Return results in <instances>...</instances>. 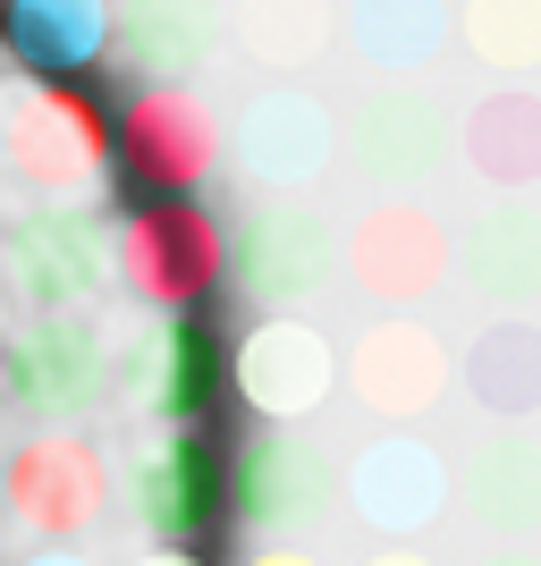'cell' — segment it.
Returning a JSON list of instances; mask_svg holds the SVG:
<instances>
[{"instance_id":"cell-33","label":"cell","mask_w":541,"mask_h":566,"mask_svg":"<svg viewBox=\"0 0 541 566\" xmlns=\"http://www.w3.org/2000/svg\"><path fill=\"white\" fill-rule=\"evenodd\" d=\"M0 237H9V229H0Z\"/></svg>"},{"instance_id":"cell-12","label":"cell","mask_w":541,"mask_h":566,"mask_svg":"<svg viewBox=\"0 0 541 566\" xmlns=\"http://www.w3.org/2000/svg\"><path fill=\"white\" fill-rule=\"evenodd\" d=\"M136 507L178 549L212 542V524L229 516V465L212 449V423H169L162 431V449L136 465Z\"/></svg>"},{"instance_id":"cell-27","label":"cell","mask_w":541,"mask_h":566,"mask_svg":"<svg viewBox=\"0 0 541 566\" xmlns=\"http://www.w3.org/2000/svg\"><path fill=\"white\" fill-rule=\"evenodd\" d=\"M25 566H94V558H76V549L60 542V549H43V558H25Z\"/></svg>"},{"instance_id":"cell-4","label":"cell","mask_w":541,"mask_h":566,"mask_svg":"<svg viewBox=\"0 0 541 566\" xmlns=\"http://www.w3.org/2000/svg\"><path fill=\"white\" fill-rule=\"evenodd\" d=\"M220 153H229V136H220L212 102L195 94V85H136L127 111H118V169L144 195L204 187L220 169Z\"/></svg>"},{"instance_id":"cell-30","label":"cell","mask_w":541,"mask_h":566,"mask_svg":"<svg viewBox=\"0 0 541 566\" xmlns=\"http://www.w3.org/2000/svg\"><path fill=\"white\" fill-rule=\"evenodd\" d=\"M482 566H541V558H517V549H508V558H482Z\"/></svg>"},{"instance_id":"cell-29","label":"cell","mask_w":541,"mask_h":566,"mask_svg":"<svg viewBox=\"0 0 541 566\" xmlns=\"http://www.w3.org/2000/svg\"><path fill=\"white\" fill-rule=\"evenodd\" d=\"M364 566H431V558H415V549H381V558H364Z\"/></svg>"},{"instance_id":"cell-9","label":"cell","mask_w":541,"mask_h":566,"mask_svg":"<svg viewBox=\"0 0 541 566\" xmlns=\"http://www.w3.org/2000/svg\"><path fill=\"white\" fill-rule=\"evenodd\" d=\"M448 111L424 94V85H373V94L347 111V136H339V153H347L355 178H373V187H424L431 169L448 161Z\"/></svg>"},{"instance_id":"cell-32","label":"cell","mask_w":541,"mask_h":566,"mask_svg":"<svg viewBox=\"0 0 541 566\" xmlns=\"http://www.w3.org/2000/svg\"><path fill=\"white\" fill-rule=\"evenodd\" d=\"M0 380H9V355H0Z\"/></svg>"},{"instance_id":"cell-25","label":"cell","mask_w":541,"mask_h":566,"mask_svg":"<svg viewBox=\"0 0 541 566\" xmlns=\"http://www.w3.org/2000/svg\"><path fill=\"white\" fill-rule=\"evenodd\" d=\"M457 43L491 76H533L541 69V0H466L457 9Z\"/></svg>"},{"instance_id":"cell-20","label":"cell","mask_w":541,"mask_h":566,"mask_svg":"<svg viewBox=\"0 0 541 566\" xmlns=\"http://www.w3.org/2000/svg\"><path fill=\"white\" fill-rule=\"evenodd\" d=\"M229 34L262 76H305L339 43V0H237Z\"/></svg>"},{"instance_id":"cell-24","label":"cell","mask_w":541,"mask_h":566,"mask_svg":"<svg viewBox=\"0 0 541 566\" xmlns=\"http://www.w3.org/2000/svg\"><path fill=\"white\" fill-rule=\"evenodd\" d=\"M474 516L499 524V533H533L541 524V449L533 440H491V449L474 457Z\"/></svg>"},{"instance_id":"cell-3","label":"cell","mask_w":541,"mask_h":566,"mask_svg":"<svg viewBox=\"0 0 541 566\" xmlns=\"http://www.w3.org/2000/svg\"><path fill=\"white\" fill-rule=\"evenodd\" d=\"M339 262H347V245H339V220H330L322 203H305V195L262 203V212L229 237V280L246 287L262 313H296V305H313V296L339 280Z\"/></svg>"},{"instance_id":"cell-28","label":"cell","mask_w":541,"mask_h":566,"mask_svg":"<svg viewBox=\"0 0 541 566\" xmlns=\"http://www.w3.org/2000/svg\"><path fill=\"white\" fill-rule=\"evenodd\" d=\"M144 566H204L195 549H178V542H162V558H144Z\"/></svg>"},{"instance_id":"cell-13","label":"cell","mask_w":541,"mask_h":566,"mask_svg":"<svg viewBox=\"0 0 541 566\" xmlns=\"http://www.w3.org/2000/svg\"><path fill=\"white\" fill-rule=\"evenodd\" d=\"M347 389L381 423H415V415H431L448 398V347L424 322H373L347 347Z\"/></svg>"},{"instance_id":"cell-1","label":"cell","mask_w":541,"mask_h":566,"mask_svg":"<svg viewBox=\"0 0 541 566\" xmlns=\"http://www.w3.org/2000/svg\"><path fill=\"white\" fill-rule=\"evenodd\" d=\"M0 169L34 203H94L118 169V118L85 76H18L0 102Z\"/></svg>"},{"instance_id":"cell-15","label":"cell","mask_w":541,"mask_h":566,"mask_svg":"<svg viewBox=\"0 0 541 566\" xmlns=\"http://www.w3.org/2000/svg\"><path fill=\"white\" fill-rule=\"evenodd\" d=\"M347 499H355V516L373 524V533H424V524L448 507V465H440V449L389 431V440H373V449L355 457Z\"/></svg>"},{"instance_id":"cell-19","label":"cell","mask_w":541,"mask_h":566,"mask_svg":"<svg viewBox=\"0 0 541 566\" xmlns=\"http://www.w3.org/2000/svg\"><path fill=\"white\" fill-rule=\"evenodd\" d=\"M220 389H229V347L212 338V322H195V313L162 322V338L144 355V398H153V415H162V423H212Z\"/></svg>"},{"instance_id":"cell-22","label":"cell","mask_w":541,"mask_h":566,"mask_svg":"<svg viewBox=\"0 0 541 566\" xmlns=\"http://www.w3.org/2000/svg\"><path fill=\"white\" fill-rule=\"evenodd\" d=\"M457 34V9L448 0H347V43L355 60H373L381 76H415L431 69Z\"/></svg>"},{"instance_id":"cell-7","label":"cell","mask_w":541,"mask_h":566,"mask_svg":"<svg viewBox=\"0 0 541 566\" xmlns=\"http://www.w3.org/2000/svg\"><path fill=\"white\" fill-rule=\"evenodd\" d=\"M111 271H118L111 237L76 212V203H34V212H18L9 237H0V280L18 287L34 313H60V305H76V296H94Z\"/></svg>"},{"instance_id":"cell-2","label":"cell","mask_w":541,"mask_h":566,"mask_svg":"<svg viewBox=\"0 0 541 566\" xmlns=\"http://www.w3.org/2000/svg\"><path fill=\"white\" fill-rule=\"evenodd\" d=\"M111 262L127 280V296H144L162 313H195L229 280V229L187 195H153L144 212H127L111 229Z\"/></svg>"},{"instance_id":"cell-10","label":"cell","mask_w":541,"mask_h":566,"mask_svg":"<svg viewBox=\"0 0 541 566\" xmlns=\"http://www.w3.org/2000/svg\"><path fill=\"white\" fill-rule=\"evenodd\" d=\"M229 389L254 406L262 423H305L313 406L339 389V355H330V338L313 331V322H296V313H271V322H254V331L237 338V355H229Z\"/></svg>"},{"instance_id":"cell-5","label":"cell","mask_w":541,"mask_h":566,"mask_svg":"<svg viewBox=\"0 0 541 566\" xmlns=\"http://www.w3.org/2000/svg\"><path fill=\"white\" fill-rule=\"evenodd\" d=\"M0 499H9V516H18L25 533L69 542V533H85V524L111 507V465H102L94 440H76L69 423H51V431H34L25 449H9Z\"/></svg>"},{"instance_id":"cell-18","label":"cell","mask_w":541,"mask_h":566,"mask_svg":"<svg viewBox=\"0 0 541 566\" xmlns=\"http://www.w3.org/2000/svg\"><path fill=\"white\" fill-rule=\"evenodd\" d=\"M457 262H466V280L491 305H533L541 296V203L499 195L491 212H474V229L457 237Z\"/></svg>"},{"instance_id":"cell-8","label":"cell","mask_w":541,"mask_h":566,"mask_svg":"<svg viewBox=\"0 0 541 566\" xmlns=\"http://www.w3.org/2000/svg\"><path fill=\"white\" fill-rule=\"evenodd\" d=\"M448 271H457L448 220L424 212V203H406V195L373 203V212L347 229V280L364 287V296H381V305H424V296H440Z\"/></svg>"},{"instance_id":"cell-31","label":"cell","mask_w":541,"mask_h":566,"mask_svg":"<svg viewBox=\"0 0 541 566\" xmlns=\"http://www.w3.org/2000/svg\"><path fill=\"white\" fill-rule=\"evenodd\" d=\"M0 43H9V0H0Z\"/></svg>"},{"instance_id":"cell-17","label":"cell","mask_w":541,"mask_h":566,"mask_svg":"<svg viewBox=\"0 0 541 566\" xmlns=\"http://www.w3.org/2000/svg\"><path fill=\"white\" fill-rule=\"evenodd\" d=\"M118 51L144 85H187L220 51V0H127L118 9Z\"/></svg>"},{"instance_id":"cell-21","label":"cell","mask_w":541,"mask_h":566,"mask_svg":"<svg viewBox=\"0 0 541 566\" xmlns=\"http://www.w3.org/2000/svg\"><path fill=\"white\" fill-rule=\"evenodd\" d=\"M457 144H466L474 178H491V187H541V94L508 76L499 94L474 102Z\"/></svg>"},{"instance_id":"cell-16","label":"cell","mask_w":541,"mask_h":566,"mask_svg":"<svg viewBox=\"0 0 541 566\" xmlns=\"http://www.w3.org/2000/svg\"><path fill=\"white\" fill-rule=\"evenodd\" d=\"M118 43L111 0H9V60L25 76H85Z\"/></svg>"},{"instance_id":"cell-11","label":"cell","mask_w":541,"mask_h":566,"mask_svg":"<svg viewBox=\"0 0 541 566\" xmlns=\"http://www.w3.org/2000/svg\"><path fill=\"white\" fill-rule=\"evenodd\" d=\"M102 380H111V347H102L94 322H76L69 305L60 313H34L9 347V398L34 415V423H69L85 406L102 398Z\"/></svg>"},{"instance_id":"cell-14","label":"cell","mask_w":541,"mask_h":566,"mask_svg":"<svg viewBox=\"0 0 541 566\" xmlns=\"http://www.w3.org/2000/svg\"><path fill=\"white\" fill-rule=\"evenodd\" d=\"M330 499V465L313 440H296V423H262L229 465V507L246 524H305L313 507Z\"/></svg>"},{"instance_id":"cell-6","label":"cell","mask_w":541,"mask_h":566,"mask_svg":"<svg viewBox=\"0 0 541 566\" xmlns=\"http://www.w3.org/2000/svg\"><path fill=\"white\" fill-rule=\"evenodd\" d=\"M330 153H339V127H330V102L313 94V85H296V76H280V85H262L246 111H237L229 127V161L246 187H313L330 169Z\"/></svg>"},{"instance_id":"cell-23","label":"cell","mask_w":541,"mask_h":566,"mask_svg":"<svg viewBox=\"0 0 541 566\" xmlns=\"http://www.w3.org/2000/svg\"><path fill=\"white\" fill-rule=\"evenodd\" d=\"M466 389L474 406H491L499 423H524L541 415V331L533 322H491V331L466 347Z\"/></svg>"},{"instance_id":"cell-26","label":"cell","mask_w":541,"mask_h":566,"mask_svg":"<svg viewBox=\"0 0 541 566\" xmlns=\"http://www.w3.org/2000/svg\"><path fill=\"white\" fill-rule=\"evenodd\" d=\"M246 566H322V558H305V549H262V558H246Z\"/></svg>"}]
</instances>
